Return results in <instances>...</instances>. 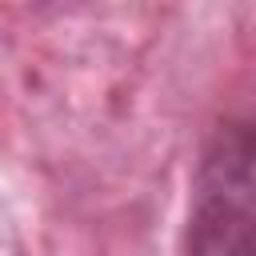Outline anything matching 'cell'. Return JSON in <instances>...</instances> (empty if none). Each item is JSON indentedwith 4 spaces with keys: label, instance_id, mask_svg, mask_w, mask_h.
Wrapping results in <instances>:
<instances>
[{
    "label": "cell",
    "instance_id": "6da1fadb",
    "mask_svg": "<svg viewBox=\"0 0 256 256\" xmlns=\"http://www.w3.org/2000/svg\"><path fill=\"white\" fill-rule=\"evenodd\" d=\"M184 256H252V124L228 120L204 148Z\"/></svg>",
    "mask_w": 256,
    "mask_h": 256
}]
</instances>
